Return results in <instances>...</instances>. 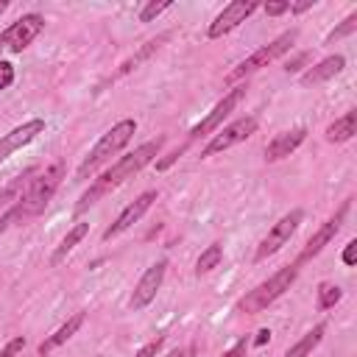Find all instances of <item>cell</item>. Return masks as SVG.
Listing matches in <instances>:
<instances>
[{
  "label": "cell",
  "mask_w": 357,
  "mask_h": 357,
  "mask_svg": "<svg viewBox=\"0 0 357 357\" xmlns=\"http://www.w3.org/2000/svg\"><path fill=\"white\" fill-rule=\"evenodd\" d=\"M162 145H165V137H156V139H148V142H142V145H137L131 153H126V156H120L109 170H103V176L100 178H95V184L81 195V201L75 204V212L81 215L84 209H89L98 198H103L106 192H112L114 187H120L123 181H128V178H134L142 167H148L156 156H159V151H162Z\"/></svg>",
  "instance_id": "obj_1"
},
{
  "label": "cell",
  "mask_w": 357,
  "mask_h": 357,
  "mask_svg": "<svg viewBox=\"0 0 357 357\" xmlns=\"http://www.w3.org/2000/svg\"><path fill=\"white\" fill-rule=\"evenodd\" d=\"M137 134V120H131V117H126V120H120V123H114L106 134H100V139L92 145V151L84 156V162L78 165V170H75V178L78 181H86V178H92L112 156H117L128 142H131V137Z\"/></svg>",
  "instance_id": "obj_2"
},
{
  "label": "cell",
  "mask_w": 357,
  "mask_h": 357,
  "mask_svg": "<svg viewBox=\"0 0 357 357\" xmlns=\"http://www.w3.org/2000/svg\"><path fill=\"white\" fill-rule=\"evenodd\" d=\"M64 178V162H53L50 167H45L42 173H36V178L28 181L22 198L17 201V220H28V218H36L47 201L53 198V192L59 190Z\"/></svg>",
  "instance_id": "obj_3"
},
{
  "label": "cell",
  "mask_w": 357,
  "mask_h": 357,
  "mask_svg": "<svg viewBox=\"0 0 357 357\" xmlns=\"http://www.w3.org/2000/svg\"><path fill=\"white\" fill-rule=\"evenodd\" d=\"M296 279H298V268H296V265L279 268L273 276H268V279L259 282L254 290H248V293L237 301V310L245 312V315H257V312H262V310L271 307L279 296H284V293L293 287Z\"/></svg>",
  "instance_id": "obj_4"
},
{
  "label": "cell",
  "mask_w": 357,
  "mask_h": 357,
  "mask_svg": "<svg viewBox=\"0 0 357 357\" xmlns=\"http://www.w3.org/2000/svg\"><path fill=\"white\" fill-rule=\"evenodd\" d=\"M296 39H298V31L296 28H290V31H284V33H279L276 39H271L268 45H262V47H257L251 56H245L234 70H229V75H226V84H237V81H243V78H248V75H254L257 70H262V67H268L271 61H276V59H282L284 53H290V47L296 45Z\"/></svg>",
  "instance_id": "obj_5"
},
{
  "label": "cell",
  "mask_w": 357,
  "mask_h": 357,
  "mask_svg": "<svg viewBox=\"0 0 357 357\" xmlns=\"http://www.w3.org/2000/svg\"><path fill=\"white\" fill-rule=\"evenodd\" d=\"M301 220H304V209H290L287 215H282V218L268 229V234L262 237V243L257 245L254 262H262V259L273 257L276 251H282V248L290 243V237L296 234V229H298Z\"/></svg>",
  "instance_id": "obj_6"
},
{
  "label": "cell",
  "mask_w": 357,
  "mask_h": 357,
  "mask_svg": "<svg viewBox=\"0 0 357 357\" xmlns=\"http://www.w3.org/2000/svg\"><path fill=\"white\" fill-rule=\"evenodd\" d=\"M257 126H259V120H257L254 114H245V117H237V120L229 123V126H220V128L212 134V139L204 145L201 156H215V153L229 151V148L237 145V142H245V139L257 131Z\"/></svg>",
  "instance_id": "obj_7"
},
{
  "label": "cell",
  "mask_w": 357,
  "mask_h": 357,
  "mask_svg": "<svg viewBox=\"0 0 357 357\" xmlns=\"http://www.w3.org/2000/svg\"><path fill=\"white\" fill-rule=\"evenodd\" d=\"M45 31V17L31 11V14H22L17 17L3 33H0V47H8L11 53H22L39 33Z\"/></svg>",
  "instance_id": "obj_8"
},
{
  "label": "cell",
  "mask_w": 357,
  "mask_h": 357,
  "mask_svg": "<svg viewBox=\"0 0 357 357\" xmlns=\"http://www.w3.org/2000/svg\"><path fill=\"white\" fill-rule=\"evenodd\" d=\"M245 98V84H237V86H231L215 106H212V112L201 120V123H195L192 128H190V139H198V137H206V134H215L220 126H223V120L234 112V106L240 103Z\"/></svg>",
  "instance_id": "obj_9"
},
{
  "label": "cell",
  "mask_w": 357,
  "mask_h": 357,
  "mask_svg": "<svg viewBox=\"0 0 357 357\" xmlns=\"http://www.w3.org/2000/svg\"><path fill=\"white\" fill-rule=\"evenodd\" d=\"M346 212H349V201H346V204H343V206H340V209H337V212H335L329 220H324V223L318 226V231H315V234L307 240V245L301 248L298 259L293 262L296 268H301L304 262H310L312 257H318V254H321V251H324V248L332 243V237H335V234L340 231V226H343V218H346Z\"/></svg>",
  "instance_id": "obj_10"
},
{
  "label": "cell",
  "mask_w": 357,
  "mask_h": 357,
  "mask_svg": "<svg viewBox=\"0 0 357 357\" xmlns=\"http://www.w3.org/2000/svg\"><path fill=\"white\" fill-rule=\"evenodd\" d=\"M165 273H167V259L165 257H159L142 276H139V282L134 284V293H131V310H145L153 298H156V293H159V287H162V282H165Z\"/></svg>",
  "instance_id": "obj_11"
},
{
  "label": "cell",
  "mask_w": 357,
  "mask_h": 357,
  "mask_svg": "<svg viewBox=\"0 0 357 357\" xmlns=\"http://www.w3.org/2000/svg\"><path fill=\"white\" fill-rule=\"evenodd\" d=\"M257 8H259V3H254V0H248V3H245V0H234V3L223 6V11L212 20L206 36H209V39H220V36L231 33V31H234L240 22H245Z\"/></svg>",
  "instance_id": "obj_12"
},
{
  "label": "cell",
  "mask_w": 357,
  "mask_h": 357,
  "mask_svg": "<svg viewBox=\"0 0 357 357\" xmlns=\"http://www.w3.org/2000/svg\"><path fill=\"white\" fill-rule=\"evenodd\" d=\"M159 198V192L156 190H145V192H139L117 218H114V223L112 226H106V231H103V240H112V237H120L123 231H128L151 206H153V201Z\"/></svg>",
  "instance_id": "obj_13"
},
{
  "label": "cell",
  "mask_w": 357,
  "mask_h": 357,
  "mask_svg": "<svg viewBox=\"0 0 357 357\" xmlns=\"http://www.w3.org/2000/svg\"><path fill=\"white\" fill-rule=\"evenodd\" d=\"M42 131H45V120H42V117H33V120H25L22 126L11 128L8 134H3V137H0V162H6L11 153H17V151L25 148L28 142H33Z\"/></svg>",
  "instance_id": "obj_14"
},
{
  "label": "cell",
  "mask_w": 357,
  "mask_h": 357,
  "mask_svg": "<svg viewBox=\"0 0 357 357\" xmlns=\"http://www.w3.org/2000/svg\"><path fill=\"white\" fill-rule=\"evenodd\" d=\"M304 139H307V128H304V126H296V128H287V131L276 134V137L265 145V162H279V159L290 156Z\"/></svg>",
  "instance_id": "obj_15"
},
{
  "label": "cell",
  "mask_w": 357,
  "mask_h": 357,
  "mask_svg": "<svg viewBox=\"0 0 357 357\" xmlns=\"http://www.w3.org/2000/svg\"><path fill=\"white\" fill-rule=\"evenodd\" d=\"M84 318H86V312H75V315H70V318H67V321H64V324H61V326H59V329H56L50 337H45V340L39 343L36 354H39V357H47L53 349H59L61 343H67V340H70V337H73V335L81 329Z\"/></svg>",
  "instance_id": "obj_16"
},
{
  "label": "cell",
  "mask_w": 357,
  "mask_h": 357,
  "mask_svg": "<svg viewBox=\"0 0 357 357\" xmlns=\"http://www.w3.org/2000/svg\"><path fill=\"white\" fill-rule=\"evenodd\" d=\"M343 67H346V59H343L340 53L326 56V59H321L318 64H312V67H310V70L301 75V84H304V86H310V84L329 81V78H335L337 73H343Z\"/></svg>",
  "instance_id": "obj_17"
},
{
  "label": "cell",
  "mask_w": 357,
  "mask_h": 357,
  "mask_svg": "<svg viewBox=\"0 0 357 357\" xmlns=\"http://www.w3.org/2000/svg\"><path fill=\"white\" fill-rule=\"evenodd\" d=\"M357 134V112H346L340 117H335L329 126H326V139L329 142H346Z\"/></svg>",
  "instance_id": "obj_18"
},
{
  "label": "cell",
  "mask_w": 357,
  "mask_h": 357,
  "mask_svg": "<svg viewBox=\"0 0 357 357\" xmlns=\"http://www.w3.org/2000/svg\"><path fill=\"white\" fill-rule=\"evenodd\" d=\"M324 332H326V324L321 321V324H315L304 337H298V340H296V343H293L282 357H310V354H312V349L324 340Z\"/></svg>",
  "instance_id": "obj_19"
},
{
  "label": "cell",
  "mask_w": 357,
  "mask_h": 357,
  "mask_svg": "<svg viewBox=\"0 0 357 357\" xmlns=\"http://www.w3.org/2000/svg\"><path fill=\"white\" fill-rule=\"evenodd\" d=\"M86 231H89V223H84V220H78L64 237H61V243H59V248L53 251V257H50V265H59V262H64V257L86 237Z\"/></svg>",
  "instance_id": "obj_20"
},
{
  "label": "cell",
  "mask_w": 357,
  "mask_h": 357,
  "mask_svg": "<svg viewBox=\"0 0 357 357\" xmlns=\"http://www.w3.org/2000/svg\"><path fill=\"white\" fill-rule=\"evenodd\" d=\"M31 176H36V167H31V170H25L22 176H17L8 187H3L0 190V215L6 212V209H11L20 198H22V192H25V187H28V181H31Z\"/></svg>",
  "instance_id": "obj_21"
},
{
  "label": "cell",
  "mask_w": 357,
  "mask_h": 357,
  "mask_svg": "<svg viewBox=\"0 0 357 357\" xmlns=\"http://www.w3.org/2000/svg\"><path fill=\"white\" fill-rule=\"evenodd\" d=\"M167 36H170V33H162V36H156V39H148V42H145V45H142V47H139V50H137L131 59H126V61L120 64L117 75H126V73L137 70V67H139V64H142V61H145L151 53H156V50L162 47V42H167Z\"/></svg>",
  "instance_id": "obj_22"
},
{
  "label": "cell",
  "mask_w": 357,
  "mask_h": 357,
  "mask_svg": "<svg viewBox=\"0 0 357 357\" xmlns=\"http://www.w3.org/2000/svg\"><path fill=\"white\" fill-rule=\"evenodd\" d=\"M220 259H223V245H220V243H212V245H206V248L201 251V257L195 259V273L201 276V273H209V271H215V268L220 265Z\"/></svg>",
  "instance_id": "obj_23"
},
{
  "label": "cell",
  "mask_w": 357,
  "mask_h": 357,
  "mask_svg": "<svg viewBox=\"0 0 357 357\" xmlns=\"http://www.w3.org/2000/svg\"><path fill=\"white\" fill-rule=\"evenodd\" d=\"M340 298H343V290H340L337 284L324 282V284L318 287V310H332Z\"/></svg>",
  "instance_id": "obj_24"
},
{
  "label": "cell",
  "mask_w": 357,
  "mask_h": 357,
  "mask_svg": "<svg viewBox=\"0 0 357 357\" xmlns=\"http://www.w3.org/2000/svg\"><path fill=\"white\" fill-rule=\"evenodd\" d=\"M357 28V11H351L337 28H332L329 33H326V39H324V45H332V42H337V39H343V36H349L351 31Z\"/></svg>",
  "instance_id": "obj_25"
},
{
  "label": "cell",
  "mask_w": 357,
  "mask_h": 357,
  "mask_svg": "<svg viewBox=\"0 0 357 357\" xmlns=\"http://www.w3.org/2000/svg\"><path fill=\"white\" fill-rule=\"evenodd\" d=\"M173 3L170 0H162V3H145L142 8H139V22H151V20H156L162 11H167Z\"/></svg>",
  "instance_id": "obj_26"
},
{
  "label": "cell",
  "mask_w": 357,
  "mask_h": 357,
  "mask_svg": "<svg viewBox=\"0 0 357 357\" xmlns=\"http://www.w3.org/2000/svg\"><path fill=\"white\" fill-rule=\"evenodd\" d=\"M22 349H25V337H22V335H17V337H11V340L0 349V357H17Z\"/></svg>",
  "instance_id": "obj_27"
},
{
  "label": "cell",
  "mask_w": 357,
  "mask_h": 357,
  "mask_svg": "<svg viewBox=\"0 0 357 357\" xmlns=\"http://www.w3.org/2000/svg\"><path fill=\"white\" fill-rule=\"evenodd\" d=\"M14 84V64L0 59V89H8Z\"/></svg>",
  "instance_id": "obj_28"
},
{
  "label": "cell",
  "mask_w": 357,
  "mask_h": 357,
  "mask_svg": "<svg viewBox=\"0 0 357 357\" xmlns=\"http://www.w3.org/2000/svg\"><path fill=\"white\" fill-rule=\"evenodd\" d=\"M162 343H165V335H159V337H153L151 343H145L142 349H137V357H153L159 349H162Z\"/></svg>",
  "instance_id": "obj_29"
},
{
  "label": "cell",
  "mask_w": 357,
  "mask_h": 357,
  "mask_svg": "<svg viewBox=\"0 0 357 357\" xmlns=\"http://www.w3.org/2000/svg\"><path fill=\"white\" fill-rule=\"evenodd\" d=\"M248 343H251L248 337H240V340H237V343H234L229 351H223L220 357H245V351H248Z\"/></svg>",
  "instance_id": "obj_30"
},
{
  "label": "cell",
  "mask_w": 357,
  "mask_h": 357,
  "mask_svg": "<svg viewBox=\"0 0 357 357\" xmlns=\"http://www.w3.org/2000/svg\"><path fill=\"white\" fill-rule=\"evenodd\" d=\"M262 11H265L268 17H279V14L290 11V3H265V6H262Z\"/></svg>",
  "instance_id": "obj_31"
},
{
  "label": "cell",
  "mask_w": 357,
  "mask_h": 357,
  "mask_svg": "<svg viewBox=\"0 0 357 357\" xmlns=\"http://www.w3.org/2000/svg\"><path fill=\"white\" fill-rule=\"evenodd\" d=\"M357 262V240H349L343 248V265H354Z\"/></svg>",
  "instance_id": "obj_32"
},
{
  "label": "cell",
  "mask_w": 357,
  "mask_h": 357,
  "mask_svg": "<svg viewBox=\"0 0 357 357\" xmlns=\"http://www.w3.org/2000/svg\"><path fill=\"white\" fill-rule=\"evenodd\" d=\"M11 223H17V204H14L11 209H6V212L0 215V234H3V231H6V229H8Z\"/></svg>",
  "instance_id": "obj_33"
},
{
  "label": "cell",
  "mask_w": 357,
  "mask_h": 357,
  "mask_svg": "<svg viewBox=\"0 0 357 357\" xmlns=\"http://www.w3.org/2000/svg\"><path fill=\"white\" fill-rule=\"evenodd\" d=\"M184 148H187V145H181V148H178V151H173V153H170V156H165V159H162V162H156V167H159V170H165V167H167V165H170V162H176V159H178V156H181V153H184Z\"/></svg>",
  "instance_id": "obj_34"
},
{
  "label": "cell",
  "mask_w": 357,
  "mask_h": 357,
  "mask_svg": "<svg viewBox=\"0 0 357 357\" xmlns=\"http://www.w3.org/2000/svg\"><path fill=\"white\" fill-rule=\"evenodd\" d=\"M312 6H315V0H304V3H293V6H290V11H293V14H301V11L312 8Z\"/></svg>",
  "instance_id": "obj_35"
},
{
  "label": "cell",
  "mask_w": 357,
  "mask_h": 357,
  "mask_svg": "<svg viewBox=\"0 0 357 357\" xmlns=\"http://www.w3.org/2000/svg\"><path fill=\"white\" fill-rule=\"evenodd\" d=\"M304 61H307V56L301 53V56H298V59H293V61H290L284 70H287V73H296V70H301V64H304Z\"/></svg>",
  "instance_id": "obj_36"
},
{
  "label": "cell",
  "mask_w": 357,
  "mask_h": 357,
  "mask_svg": "<svg viewBox=\"0 0 357 357\" xmlns=\"http://www.w3.org/2000/svg\"><path fill=\"white\" fill-rule=\"evenodd\" d=\"M268 337H271V329H268V326H262V329L257 332V337H254V346H262Z\"/></svg>",
  "instance_id": "obj_37"
},
{
  "label": "cell",
  "mask_w": 357,
  "mask_h": 357,
  "mask_svg": "<svg viewBox=\"0 0 357 357\" xmlns=\"http://www.w3.org/2000/svg\"><path fill=\"white\" fill-rule=\"evenodd\" d=\"M165 357H192V349H173V351H167Z\"/></svg>",
  "instance_id": "obj_38"
},
{
  "label": "cell",
  "mask_w": 357,
  "mask_h": 357,
  "mask_svg": "<svg viewBox=\"0 0 357 357\" xmlns=\"http://www.w3.org/2000/svg\"><path fill=\"white\" fill-rule=\"evenodd\" d=\"M6 8H8V3H6V0H0V14H3Z\"/></svg>",
  "instance_id": "obj_39"
},
{
  "label": "cell",
  "mask_w": 357,
  "mask_h": 357,
  "mask_svg": "<svg viewBox=\"0 0 357 357\" xmlns=\"http://www.w3.org/2000/svg\"><path fill=\"white\" fill-rule=\"evenodd\" d=\"M36 357H39V354H36Z\"/></svg>",
  "instance_id": "obj_40"
}]
</instances>
